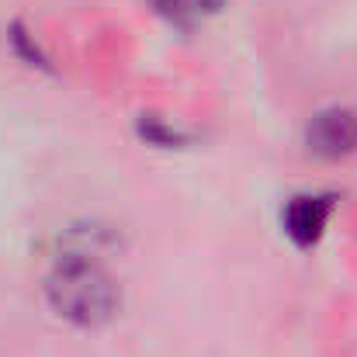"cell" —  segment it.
<instances>
[{"label": "cell", "instance_id": "obj_1", "mask_svg": "<svg viewBox=\"0 0 357 357\" xmlns=\"http://www.w3.org/2000/svg\"><path fill=\"white\" fill-rule=\"evenodd\" d=\"M52 309L77 326H101L119 312L121 291L115 278L91 253H63L45 281Z\"/></svg>", "mask_w": 357, "mask_h": 357}, {"label": "cell", "instance_id": "obj_2", "mask_svg": "<svg viewBox=\"0 0 357 357\" xmlns=\"http://www.w3.org/2000/svg\"><path fill=\"white\" fill-rule=\"evenodd\" d=\"M305 149L319 160H340L357 149V115L351 108H323L305 125Z\"/></svg>", "mask_w": 357, "mask_h": 357}, {"label": "cell", "instance_id": "obj_3", "mask_svg": "<svg viewBox=\"0 0 357 357\" xmlns=\"http://www.w3.org/2000/svg\"><path fill=\"white\" fill-rule=\"evenodd\" d=\"M333 215V198L330 195H295L284 208H281V229L284 236L298 246H312L319 243Z\"/></svg>", "mask_w": 357, "mask_h": 357}, {"label": "cell", "instance_id": "obj_4", "mask_svg": "<svg viewBox=\"0 0 357 357\" xmlns=\"http://www.w3.org/2000/svg\"><path fill=\"white\" fill-rule=\"evenodd\" d=\"M219 3L222 0H156V7L167 10L170 17H177V21H188V17H198L205 10H215Z\"/></svg>", "mask_w": 357, "mask_h": 357}]
</instances>
